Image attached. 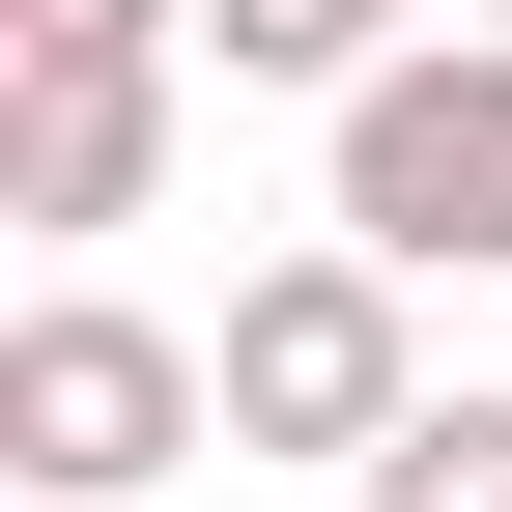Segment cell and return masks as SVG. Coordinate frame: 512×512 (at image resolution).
Segmentation results:
<instances>
[{"mask_svg": "<svg viewBox=\"0 0 512 512\" xmlns=\"http://www.w3.org/2000/svg\"><path fill=\"white\" fill-rule=\"evenodd\" d=\"M200 427H228V342H171V313H114V285L0 313V484L29 512H171Z\"/></svg>", "mask_w": 512, "mask_h": 512, "instance_id": "1", "label": "cell"}, {"mask_svg": "<svg viewBox=\"0 0 512 512\" xmlns=\"http://www.w3.org/2000/svg\"><path fill=\"white\" fill-rule=\"evenodd\" d=\"M399 427H427V342H399V256H370V228H313V256H256V285H228V456H399Z\"/></svg>", "mask_w": 512, "mask_h": 512, "instance_id": "2", "label": "cell"}, {"mask_svg": "<svg viewBox=\"0 0 512 512\" xmlns=\"http://www.w3.org/2000/svg\"><path fill=\"white\" fill-rule=\"evenodd\" d=\"M342 228L399 285H512V29H427L342 86Z\"/></svg>", "mask_w": 512, "mask_h": 512, "instance_id": "3", "label": "cell"}, {"mask_svg": "<svg viewBox=\"0 0 512 512\" xmlns=\"http://www.w3.org/2000/svg\"><path fill=\"white\" fill-rule=\"evenodd\" d=\"M171 86H200V57H0V228L29 256L143 228L171 200Z\"/></svg>", "mask_w": 512, "mask_h": 512, "instance_id": "4", "label": "cell"}, {"mask_svg": "<svg viewBox=\"0 0 512 512\" xmlns=\"http://www.w3.org/2000/svg\"><path fill=\"white\" fill-rule=\"evenodd\" d=\"M200 57H228V86H313V114H342L370 57H427V29H399V0H200Z\"/></svg>", "mask_w": 512, "mask_h": 512, "instance_id": "5", "label": "cell"}, {"mask_svg": "<svg viewBox=\"0 0 512 512\" xmlns=\"http://www.w3.org/2000/svg\"><path fill=\"white\" fill-rule=\"evenodd\" d=\"M342 512H512V399H427V427H399Z\"/></svg>", "mask_w": 512, "mask_h": 512, "instance_id": "6", "label": "cell"}, {"mask_svg": "<svg viewBox=\"0 0 512 512\" xmlns=\"http://www.w3.org/2000/svg\"><path fill=\"white\" fill-rule=\"evenodd\" d=\"M0 57H200V0H0Z\"/></svg>", "mask_w": 512, "mask_h": 512, "instance_id": "7", "label": "cell"}, {"mask_svg": "<svg viewBox=\"0 0 512 512\" xmlns=\"http://www.w3.org/2000/svg\"><path fill=\"white\" fill-rule=\"evenodd\" d=\"M484 29H512V0H484Z\"/></svg>", "mask_w": 512, "mask_h": 512, "instance_id": "8", "label": "cell"}]
</instances>
